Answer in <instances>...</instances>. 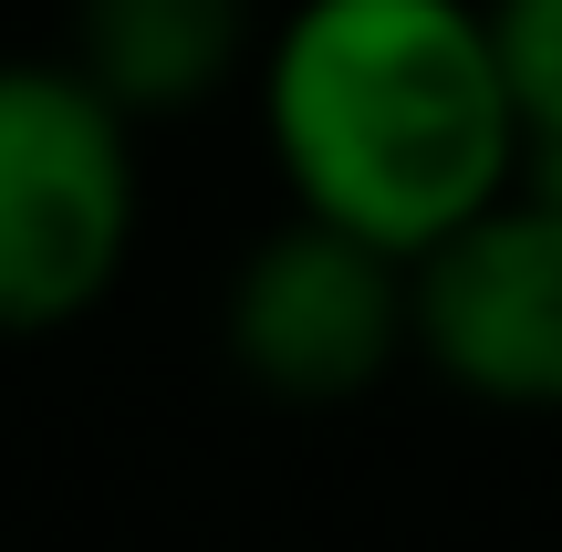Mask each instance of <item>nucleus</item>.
Masks as SVG:
<instances>
[{
  "label": "nucleus",
  "instance_id": "nucleus-1",
  "mask_svg": "<svg viewBox=\"0 0 562 552\" xmlns=\"http://www.w3.org/2000/svg\"><path fill=\"white\" fill-rule=\"evenodd\" d=\"M261 136L292 209L427 261L531 167L490 0H302L261 42Z\"/></svg>",
  "mask_w": 562,
  "mask_h": 552
},
{
  "label": "nucleus",
  "instance_id": "nucleus-2",
  "mask_svg": "<svg viewBox=\"0 0 562 552\" xmlns=\"http://www.w3.org/2000/svg\"><path fill=\"white\" fill-rule=\"evenodd\" d=\"M136 115L83 63H0V334H63L136 261Z\"/></svg>",
  "mask_w": 562,
  "mask_h": 552
},
{
  "label": "nucleus",
  "instance_id": "nucleus-3",
  "mask_svg": "<svg viewBox=\"0 0 562 552\" xmlns=\"http://www.w3.org/2000/svg\"><path fill=\"white\" fill-rule=\"evenodd\" d=\"M220 334H229V365L281 407H355L364 386H385L417 354V271L396 250L292 209L229 271Z\"/></svg>",
  "mask_w": 562,
  "mask_h": 552
},
{
  "label": "nucleus",
  "instance_id": "nucleus-4",
  "mask_svg": "<svg viewBox=\"0 0 562 552\" xmlns=\"http://www.w3.org/2000/svg\"><path fill=\"white\" fill-rule=\"evenodd\" d=\"M417 271V354L480 407H562V188L521 178Z\"/></svg>",
  "mask_w": 562,
  "mask_h": 552
},
{
  "label": "nucleus",
  "instance_id": "nucleus-5",
  "mask_svg": "<svg viewBox=\"0 0 562 552\" xmlns=\"http://www.w3.org/2000/svg\"><path fill=\"white\" fill-rule=\"evenodd\" d=\"M74 63L136 125L199 115L250 63V0H83L74 11Z\"/></svg>",
  "mask_w": 562,
  "mask_h": 552
},
{
  "label": "nucleus",
  "instance_id": "nucleus-6",
  "mask_svg": "<svg viewBox=\"0 0 562 552\" xmlns=\"http://www.w3.org/2000/svg\"><path fill=\"white\" fill-rule=\"evenodd\" d=\"M490 32H501V74L521 104L531 167L521 178L562 188V0H490Z\"/></svg>",
  "mask_w": 562,
  "mask_h": 552
}]
</instances>
